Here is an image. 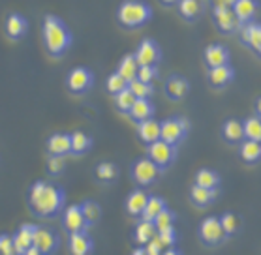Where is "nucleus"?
<instances>
[{
  "label": "nucleus",
  "mask_w": 261,
  "mask_h": 255,
  "mask_svg": "<svg viewBox=\"0 0 261 255\" xmlns=\"http://www.w3.org/2000/svg\"><path fill=\"white\" fill-rule=\"evenodd\" d=\"M66 193L57 184L38 180L32 184L29 191V205L30 210L38 218H55L64 208Z\"/></svg>",
  "instance_id": "nucleus-1"
},
{
  "label": "nucleus",
  "mask_w": 261,
  "mask_h": 255,
  "mask_svg": "<svg viewBox=\"0 0 261 255\" xmlns=\"http://www.w3.org/2000/svg\"><path fill=\"white\" fill-rule=\"evenodd\" d=\"M43 43L51 56L64 54L71 45V34L59 17L47 15L43 21Z\"/></svg>",
  "instance_id": "nucleus-2"
},
{
  "label": "nucleus",
  "mask_w": 261,
  "mask_h": 255,
  "mask_svg": "<svg viewBox=\"0 0 261 255\" xmlns=\"http://www.w3.org/2000/svg\"><path fill=\"white\" fill-rule=\"evenodd\" d=\"M152 17V10L145 2H122L117 12V19L119 23L126 29H137L143 26L148 19Z\"/></svg>",
  "instance_id": "nucleus-3"
},
{
  "label": "nucleus",
  "mask_w": 261,
  "mask_h": 255,
  "mask_svg": "<svg viewBox=\"0 0 261 255\" xmlns=\"http://www.w3.org/2000/svg\"><path fill=\"white\" fill-rule=\"evenodd\" d=\"M190 130V122L184 117H173V119L164 120L160 124V141L177 147L178 143L182 141L186 133Z\"/></svg>",
  "instance_id": "nucleus-4"
},
{
  "label": "nucleus",
  "mask_w": 261,
  "mask_h": 255,
  "mask_svg": "<svg viewBox=\"0 0 261 255\" xmlns=\"http://www.w3.org/2000/svg\"><path fill=\"white\" fill-rule=\"evenodd\" d=\"M147 158L154 163L160 171L171 167V163L177 160V147H171L164 141H156L147 147Z\"/></svg>",
  "instance_id": "nucleus-5"
},
{
  "label": "nucleus",
  "mask_w": 261,
  "mask_h": 255,
  "mask_svg": "<svg viewBox=\"0 0 261 255\" xmlns=\"http://www.w3.org/2000/svg\"><path fill=\"white\" fill-rule=\"evenodd\" d=\"M92 84H94V75L85 66L73 68L68 73V77H66V87H68V90H70L71 94H77V96L87 94L92 89Z\"/></svg>",
  "instance_id": "nucleus-6"
},
{
  "label": "nucleus",
  "mask_w": 261,
  "mask_h": 255,
  "mask_svg": "<svg viewBox=\"0 0 261 255\" xmlns=\"http://www.w3.org/2000/svg\"><path fill=\"white\" fill-rule=\"evenodd\" d=\"M158 177H160V169L148 160L147 156L134 161V165H132V178L139 186L145 188V186L154 184L156 180H158Z\"/></svg>",
  "instance_id": "nucleus-7"
},
{
  "label": "nucleus",
  "mask_w": 261,
  "mask_h": 255,
  "mask_svg": "<svg viewBox=\"0 0 261 255\" xmlns=\"http://www.w3.org/2000/svg\"><path fill=\"white\" fill-rule=\"evenodd\" d=\"M199 240H201L205 246H218L226 240V235L222 231V225H220V220L216 216H208L201 221L199 225Z\"/></svg>",
  "instance_id": "nucleus-8"
},
{
  "label": "nucleus",
  "mask_w": 261,
  "mask_h": 255,
  "mask_svg": "<svg viewBox=\"0 0 261 255\" xmlns=\"http://www.w3.org/2000/svg\"><path fill=\"white\" fill-rule=\"evenodd\" d=\"M32 246L40 249L43 255H51L59 248V235L51 231L49 227L34 225V237H32Z\"/></svg>",
  "instance_id": "nucleus-9"
},
{
  "label": "nucleus",
  "mask_w": 261,
  "mask_h": 255,
  "mask_svg": "<svg viewBox=\"0 0 261 255\" xmlns=\"http://www.w3.org/2000/svg\"><path fill=\"white\" fill-rule=\"evenodd\" d=\"M134 59H136L139 68H141V66L156 68V64L162 60V51L154 40H143V42L139 43L137 51L134 53Z\"/></svg>",
  "instance_id": "nucleus-10"
},
{
  "label": "nucleus",
  "mask_w": 261,
  "mask_h": 255,
  "mask_svg": "<svg viewBox=\"0 0 261 255\" xmlns=\"http://www.w3.org/2000/svg\"><path fill=\"white\" fill-rule=\"evenodd\" d=\"M62 227H64L68 235H75V233H87V221H85L83 214L79 205H71L62 214Z\"/></svg>",
  "instance_id": "nucleus-11"
},
{
  "label": "nucleus",
  "mask_w": 261,
  "mask_h": 255,
  "mask_svg": "<svg viewBox=\"0 0 261 255\" xmlns=\"http://www.w3.org/2000/svg\"><path fill=\"white\" fill-rule=\"evenodd\" d=\"M213 19H214V24H216L218 32H222V34H235V32L241 29V24H239L235 13L231 12V8H226V10H213Z\"/></svg>",
  "instance_id": "nucleus-12"
},
{
  "label": "nucleus",
  "mask_w": 261,
  "mask_h": 255,
  "mask_svg": "<svg viewBox=\"0 0 261 255\" xmlns=\"http://www.w3.org/2000/svg\"><path fill=\"white\" fill-rule=\"evenodd\" d=\"M229 49L222 43H213L205 49V64L208 66V70H214V68H222V66L229 64Z\"/></svg>",
  "instance_id": "nucleus-13"
},
{
  "label": "nucleus",
  "mask_w": 261,
  "mask_h": 255,
  "mask_svg": "<svg viewBox=\"0 0 261 255\" xmlns=\"http://www.w3.org/2000/svg\"><path fill=\"white\" fill-rule=\"evenodd\" d=\"M164 92H166V96L169 100L178 101L182 100V98H186V94L190 92V83L182 75H171L166 81V84H164Z\"/></svg>",
  "instance_id": "nucleus-14"
},
{
  "label": "nucleus",
  "mask_w": 261,
  "mask_h": 255,
  "mask_svg": "<svg viewBox=\"0 0 261 255\" xmlns=\"http://www.w3.org/2000/svg\"><path fill=\"white\" fill-rule=\"evenodd\" d=\"M241 40L255 54L261 53V26L257 23L241 24Z\"/></svg>",
  "instance_id": "nucleus-15"
},
{
  "label": "nucleus",
  "mask_w": 261,
  "mask_h": 255,
  "mask_svg": "<svg viewBox=\"0 0 261 255\" xmlns=\"http://www.w3.org/2000/svg\"><path fill=\"white\" fill-rule=\"evenodd\" d=\"M257 8H259V2L255 0H235L231 4V12L235 13L239 24H246L252 23L254 15L257 13Z\"/></svg>",
  "instance_id": "nucleus-16"
},
{
  "label": "nucleus",
  "mask_w": 261,
  "mask_h": 255,
  "mask_svg": "<svg viewBox=\"0 0 261 255\" xmlns=\"http://www.w3.org/2000/svg\"><path fill=\"white\" fill-rule=\"evenodd\" d=\"M32 237H34V225H29V223H23L15 231V235H12L15 255H23L27 249L32 248Z\"/></svg>",
  "instance_id": "nucleus-17"
},
{
  "label": "nucleus",
  "mask_w": 261,
  "mask_h": 255,
  "mask_svg": "<svg viewBox=\"0 0 261 255\" xmlns=\"http://www.w3.org/2000/svg\"><path fill=\"white\" fill-rule=\"evenodd\" d=\"M47 152L49 156H59V158H64L71 152V141H70V133H53V135L47 139Z\"/></svg>",
  "instance_id": "nucleus-18"
},
{
  "label": "nucleus",
  "mask_w": 261,
  "mask_h": 255,
  "mask_svg": "<svg viewBox=\"0 0 261 255\" xmlns=\"http://www.w3.org/2000/svg\"><path fill=\"white\" fill-rule=\"evenodd\" d=\"M68 248L71 255H90L94 249V242L89 237V233H75V235H70Z\"/></svg>",
  "instance_id": "nucleus-19"
},
{
  "label": "nucleus",
  "mask_w": 261,
  "mask_h": 255,
  "mask_svg": "<svg viewBox=\"0 0 261 255\" xmlns=\"http://www.w3.org/2000/svg\"><path fill=\"white\" fill-rule=\"evenodd\" d=\"M148 201V193L143 188H137V190L130 191V195L126 197V212L134 216V218H139L143 212V208Z\"/></svg>",
  "instance_id": "nucleus-20"
},
{
  "label": "nucleus",
  "mask_w": 261,
  "mask_h": 255,
  "mask_svg": "<svg viewBox=\"0 0 261 255\" xmlns=\"http://www.w3.org/2000/svg\"><path fill=\"white\" fill-rule=\"evenodd\" d=\"M137 137L141 139L145 145H152V143L160 141V122L154 119L145 120L141 124H137Z\"/></svg>",
  "instance_id": "nucleus-21"
},
{
  "label": "nucleus",
  "mask_w": 261,
  "mask_h": 255,
  "mask_svg": "<svg viewBox=\"0 0 261 255\" xmlns=\"http://www.w3.org/2000/svg\"><path fill=\"white\" fill-rule=\"evenodd\" d=\"M154 103H150V100H136V103L130 109V119L136 124H141L145 120H150L154 117Z\"/></svg>",
  "instance_id": "nucleus-22"
},
{
  "label": "nucleus",
  "mask_w": 261,
  "mask_h": 255,
  "mask_svg": "<svg viewBox=\"0 0 261 255\" xmlns=\"http://www.w3.org/2000/svg\"><path fill=\"white\" fill-rule=\"evenodd\" d=\"M27 30H29V23H27V19H24L23 15H19V13L8 15V19H6L8 38H12V40H21V38L27 34Z\"/></svg>",
  "instance_id": "nucleus-23"
},
{
  "label": "nucleus",
  "mask_w": 261,
  "mask_h": 255,
  "mask_svg": "<svg viewBox=\"0 0 261 255\" xmlns=\"http://www.w3.org/2000/svg\"><path fill=\"white\" fill-rule=\"evenodd\" d=\"M233 77H235V71H233V68L229 64L208 70V83L213 84L214 89H224L226 84L231 83Z\"/></svg>",
  "instance_id": "nucleus-24"
},
{
  "label": "nucleus",
  "mask_w": 261,
  "mask_h": 255,
  "mask_svg": "<svg viewBox=\"0 0 261 255\" xmlns=\"http://www.w3.org/2000/svg\"><path fill=\"white\" fill-rule=\"evenodd\" d=\"M180 17L186 21H196L201 17L203 10H205V2L201 0H180L177 4Z\"/></svg>",
  "instance_id": "nucleus-25"
},
{
  "label": "nucleus",
  "mask_w": 261,
  "mask_h": 255,
  "mask_svg": "<svg viewBox=\"0 0 261 255\" xmlns=\"http://www.w3.org/2000/svg\"><path fill=\"white\" fill-rule=\"evenodd\" d=\"M70 141H71L70 154L73 156H83L92 149V137L89 133H85V131H73V133H70Z\"/></svg>",
  "instance_id": "nucleus-26"
},
{
  "label": "nucleus",
  "mask_w": 261,
  "mask_h": 255,
  "mask_svg": "<svg viewBox=\"0 0 261 255\" xmlns=\"http://www.w3.org/2000/svg\"><path fill=\"white\" fill-rule=\"evenodd\" d=\"M164 208H167L166 205V199H162V197L158 195H148V201L147 205H145V208H143V212H141V221H154V218L158 216V214L164 210Z\"/></svg>",
  "instance_id": "nucleus-27"
},
{
  "label": "nucleus",
  "mask_w": 261,
  "mask_h": 255,
  "mask_svg": "<svg viewBox=\"0 0 261 255\" xmlns=\"http://www.w3.org/2000/svg\"><path fill=\"white\" fill-rule=\"evenodd\" d=\"M222 137H224L229 145H239L241 141H244L243 122L237 119L226 120V124H224V128H222Z\"/></svg>",
  "instance_id": "nucleus-28"
},
{
  "label": "nucleus",
  "mask_w": 261,
  "mask_h": 255,
  "mask_svg": "<svg viewBox=\"0 0 261 255\" xmlns=\"http://www.w3.org/2000/svg\"><path fill=\"white\" fill-rule=\"evenodd\" d=\"M196 186L199 188H205V190H211V191H216L220 186V175L213 169H199L196 173Z\"/></svg>",
  "instance_id": "nucleus-29"
},
{
  "label": "nucleus",
  "mask_w": 261,
  "mask_h": 255,
  "mask_svg": "<svg viewBox=\"0 0 261 255\" xmlns=\"http://www.w3.org/2000/svg\"><path fill=\"white\" fill-rule=\"evenodd\" d=\"M79 208H81V214H83L85 221H87V227L96 225L101 220V207L96 201H92V199L83 201L79 205Z\"/></svg>",
  "instance_id": "nucleus-30"
},
{
  "label": "nucleus",
  "mask_w": 261,
  "mask_h": 255,
  "mask_svg": "<svg viewBox=\"0 0 261 255\" xmlns=\"http://www.w3.org/2000/svg\"><path fill=\"white\" fill-rule=\"evenodd\" d=\"M137 68H139V66H137L134 54H126L124 59L120 60L119 68H117V73L124 79L126 83H132V81L137 77Z\"/></svg>",
  "instance_id": "nucleus-31"
},
{
  "label": "nucleus",
  "mask_w": 261,
  "mask_h": 255,
  "mask_svg": "<svg viewBox=\"0 0 261 255\" xmlns=\"http://www.w3.org/2000/svg\"><path fill=\"white\" fill-rule=\"evenodd\" d=\"M241 158H243L246 163H255V161H259L261 158V143H255V141H241Z\"/></svg>",
  "instance_id": "nucleus-32"
},
{
  "label": "nucleus",
  "mask_w": 261,
  "mask_h": 255,
  "mask_svg": "<svg viewBox=\"0 0 261 255\" xmlns=\"http://www.w3.org/2000/svg\"><path fill=\"white\" fill-rule=\"evenodd\" d=\"M156 237V229H154V223H150V221H139L134 229V240H136L139 246H145V244L150 240V238Z\"/></svg>",
  "instance_id": "nucleus-33"
},
{
  "label": "nucleus",
  "mask_w": 261,
  "mask_h": 255,
  "mask_svg": "<svg viewBox=\"0 0 261 255\" xmlns=\"http://www.w3.org/2000/svg\"><path fill=\"white\" fill-rule=\"evenodd\" d=\"M243 137L244 141H261V120L257 117H250L243 122Z\"/></svg>",
  "instance_id": "nucleus-34"
},
{
  "label": "nucleus",
  "mask_w": 261,
  "mask_h": 255,
  "mask_svg": "<svg viewBox=\"0 0 261 255\" xmlns=\"http://www.w3.org/2000/svg\"><path fill=\"white\" fill-rule=\"evenodd\" d=\"M190 199L196 207H207L216 199V191L205 190V188H199V186H192L190 190Z\"/></svg>",
  "instance_id": "nucleus-35"
},
{
  "label": "nucleus",
  "mask_w": 261,
  "mask_h": 255,
  "mask_svg": "<svg viewBox=\"0 0 261 255\" xmlns=\"http://www.w3.org/2000/svg\"><path fill=\"white\" fill-rule=\"evenodd\" d=\"M218 220H220V225H222V231H224L226 237H231V235H235V233L241 229V218H239L237 214L226 212L222 218H218Z\"/></svg>",
  "instance_id": "nucleus-36"
},
{
  "label": "nucleus",
  "mask_w": 261,
  "mask_h": 255,
  "mask_svg": "<svg viewBox=\"0 0 261 255\" xmlns=\"http://www.w3.org/2000/svg\"><path fill=\"white\" fill-rule=\"evenodd\" d=\"M128 90H130L132 96H134L136 100H150V96L154 94L152 84H145V83H141V81H137V79H134L132 83H128Z\"/></svg>",
  "instance_id": "nucleus-37"
},
{
  "label": "nucleus",
  "mask_w": 261,
  "mask_h": 255,
  "mask_svg": "<svg viewBox=\"0 0 261 255\" xmlns=\"http://www.w3.org/2000/svg\"><path fill=\"white\" fill-rule=\"evenodd\" d=\"M94 173H96V178H98V180L109 184V182H113L115 177H117V167H115L111 161H101V163L96 165Z\"/></svg>",
  "instance_id": "nucleus-38"
},
{
  "label": "nucleus",
  "mask_w": 261,
  "mask_h": 255,
  "mask_svg": "<svg viewBox=\"0 0 261 255\" xmlns=\"http://www.w3.org/2000/svg\"><path fill=\"white\" fill-rule=\"evenodd\" d=\"M134 103H136V98L132 96V92L128 89L122 90L120 94L115 96V107H117V111H119V113H122V115L130 113V109H132V105H134Z\"/></svg>",
  "instance_id": "nucleus-39"
},
{
  "label": "nucleus",
  "mask_w": 261,
  "mask_h": 255,
  "mask_svg": "<svg viewBox=\"0 0 261 255\" xmlns=\"http://www.w3.org/2000/svg\"><path fill=\"white\" fill-rule=\"evenodd\" d=\"M175 220H177V216H175V212L173 210H169V208H164L158 216L154 218V229L156 233L158 231H164V229H169V227H173V223H175Z\"/></svg>",
  "instance_id": "nucleus-40"
},
{
  "label": "nucleus",
  "mask_w": 261,
  "mask_h": 255,
  "mask_svg": "<svg viewBox=\"0 0 261 255\" xmlns=\"http://www.w3.org/2000/svg\"><path fill=\"white\" fill-rule=\"evenodd\" d=\"M106 89H107V92H109V94L117 96V94H120V92H122V90H126V89H128V83H126L124 79L120 77L119 73H117V71H115V73H111V75H109V77H107Z\"/></svg>",
  "instance_id": "nucleus-41"
},
{
  "label": "nucleus",
  "mask_w": 261,
  "mask_h": 255,
  "mask_svg": "<svg viewBox=\"0 0 261 255\" xmlns=\"http://www.w3.org/2000/svg\"><path fill=\"white\" fill-rule=\"evenodd\" d=\"M66 169V160L59 156H49L47 158V173L51 177H59Z\"/></svg>",
  "instance_id": "nucleus-42"
},
{
  "label": "nucleus",
  "mask_w": 261,
  "mask_h": 255,
  "mask_svg": "<svg viewBox=\"0 0 261 255\" xmlns=\"http://www.w3.org/2000/svg\"><path fill=\"white\" fill-rule=\"evenodd\" d=\"M156 237H158V240L162 242L164 248H173V244L177 242V231H175V227H169V229L158 231L156 233Z\"/></svg>",
  "instance_id": "nucleus-43"
},
{
  "label": "nucleus",
  "mask_w": 261,
  "mask_h": 255,
  "mask_svg": "<svg viewBox=\"0 0 261 255\" xmlns=\"http://www.w3.org/2000/svg\"><path fill=\"white\" fill-rule=\"evenodd\" d=\"M136 79L145 84H152V81L156 79V68H150V66H141V68H137Z\"/></svg>",
  "instance_id": "nucleus-44"
},
{
  "label": "nucleus",
  "mask_w": 261,
  "mask_h": 255,
  "mask_svg": "<svg viewBox=\"0 0 261 255\" xmlns=\"http://www.w3.org/2000/svg\"><path fill=\"white\" fill-rule=\"evenodd\" d=\"M143 249H145V253L147 255H162L166 248L162 246V242L158 240V237H154V238H150V240L143 246Z\"/></svg>",
  "instance_id": "nucleus-45"
},
{
  "label": "nucleus",
  "mask_w": 261,
  "mask_h": 255,
  "mask_svg": "<svg viewBox=\"0 0 261 255\" xmlns=\"http://www.w3.org/2000/svg\"><path fill=\"white\" fill-rule=\"evenodd\" d=\"M0 255H15L12 235H8V233H2V235H0Z\"/></svg>",
  "instance_id": "nucleus-46"
},
{
  "label": "nucleus",
  "mask_w": 261,
  "mask_h": 255,
  "mask_svg": "<svg viewBox=\"0 0 261 255\" xmlns=\"http://www.w3.org/2000/svg\"><path fill=\"white\" fill-rule=\"evenodd\" d=\"M233 2H227V0H218V2H213V10H226V8H231Z\"/></svg>",
  "instance_id": "nucleus-47"
},
{
  "label": "nucleus",
  "mask_w": 261,
  "mask_h": 255,
  "mask_svg": "<svg viewBox=\"0 0 261 255\" xmlns=\"http://www.w3.org/2000/svg\"><path fill=\"white\" fill-rule=\"evenodd\" d=\"M23 255H43V253H42V251H40V249H36L34 246H32V248L27 249V251H24Z\"/></svg>",
  "instance_id": "nucleus-48"
},
{
  "label": "nucleus",
  "mask_w": 261,
  "mask_h": 255,
  "mask_svg": "<svg viewBox=\"0 0 261 255\" xmlns=\"http://www.w3.org/2000/svg\"><path fill=\"white\" fill-rule=\"evenodd\" d=\"M162 255H182L178 249H175V248H167V249H164V253Z\"/></svg>",
  "instance_id": "nucleus-49"
},
{
  "label": "nucleus",
  "mask_w": 261,
  "mask_h": 255,
  "mask_svg": "<svg viewBox=\"0 0 261 255\" xmlns=\"http://www.w3.org/2000/svg\"><path fill=\"white\" fill-rule=\"evenodd\" d=\"M132 255H147V253H145V249L139 246V248H136L134 251H132Z\"/></svg>",
  "instance_id": "nucleus-50"
}]
</instances>
